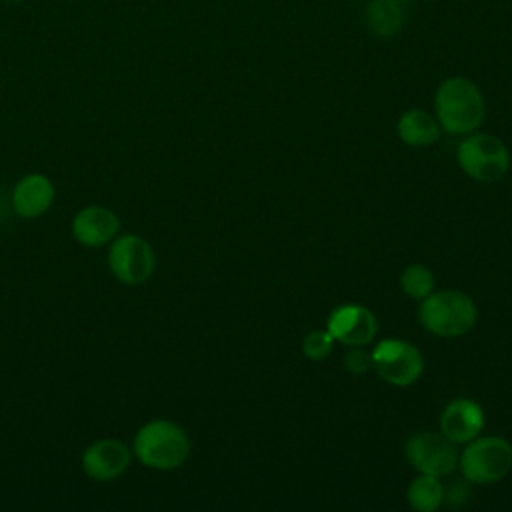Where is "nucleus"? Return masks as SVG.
I'll use <instances>...</instances> for the list:
<instances>
[{
  "mask_svg": "<svg viewBox=\"0 0 512 512\" xmlns=\"http://www.w3.org/2000/svg\"><path fill=\"white\" fill-rule=\"evenodd\" d=\"M434 110L440 128L450 134H472L486 116V102L480 88L462 76L446 78L434 96Z\"/></svg>",
  "mask_w": 512,
  "mask_h": 512,
  "instance_id": "f257e3e1",
  "label": "nucleus"
},
{
  "mask_svg": "<svg viewBox=\"0 0 512 512\" xmlns=\"http://www.w3.org/2000/svg\"><path fill=\"white\" fill-rule=\"evenodd\" d=\"M406 458L420 474L432 476H446L454 472L458 466V452L456 444L448 440L442 432H416L406 442Z\"/></svg>",
  "mask_w": 512,
  "mask_h": 512,
  "instance_id": "6e6552de",
  "label": "nucleus"
},
{
  "mask_svg": "<svg viewBox=\"0 0 512 512\" xmlns=\"http://www.w3.org/2000/svg\"><path fill=\"white\" fill-rule=\"evenodd\" d=\"M406 496L414 510L432 512L444 502V486L438 476L420 474L410 482Z\"/></svg>",
  "mask_w": 512,
  "mask_h": 512,
  "instance_id": "dca6fc26",
  "label": "nucleus"
},
{
  "mask_svg": "<svg viewBox=\"0 0 512 512\" xmlns=\"http://www.w3.org/2000/svg\"><path fill=\"white\" fill-rule=\"evenodd\" d=\"M120 230L118 216L104 206H86L72 220V236L80 246L100 248L116 238Z\"/></svg>",
  "mask_w": 512,
  "mask_h": 512,
  "instance_id": "9b49d317",
  "label": "nucleus"
},
{
  "mask_svg": "<svg viewBox=\"0 0 512 512\" xmlns=\"http://www.w3.org/2000/svg\"><path fill=\"white\" fill-rule=\"evenodd\" d=\"M400 288L406 296L414 300H422L434 290V274L430 272V268L422 264H412L402 270Z\"/></svg>",
  "mask_w": 512,
  "mask_h": 512,
  "instance_id": "f3484780",
  "label": "nucleus"
},
{
  "mask_svg": "<svg viewBox=\"0 0 512 512\" xmlns=\"http://www.w3.org/2000/svg\"><path fill=\"white\" fill-rule=\"evenodd\" d=\"M372 368L384 382L402 388L420 378L424 360L414 344L398 338H386L372 350Z\"/></svg>",
  "mask_w": 512,
  "mask_h": 512,
  "instance_id": "423d86ee",
  "label": "nucleus"
},
{
  "mask_svg": "<svg viewBox=\"0 0 512 512\" xmlns=\"http://www.w3.org/2000/svg\"><path fill=\"white\" fill-rule=\"evenodd\" d=\"M326 330L336 342L346 346H364L372 342L378 330L376 316L362 304H342L328 316Z\"/></svg>",
  "mask_w": 512,
  "mask_h": 512,
  "instance_id": "1a4fd4ad",
  "label": "nucleus"
},
{
  "mask_svg": "<svg viewBox=\"0 0 512 512\" xmlns=\"http://www.w3.org/2000/svg\"><path fill=\"white\" fill-rule=\"evenodd\" d=\"M132 460L130 448L116 438L92 442L82 454V470L96 482H110L122 476Z\"/></svg>",
  "mask_w": 512,
  "mask_h": 512,
  "instance_id": "9d476101",
  "label": "nucleus"
},
{
  "mask_svg": "<svg viewBox=\"0 0 512 512\" xmlns=\"http://www.w3.org/2000/svg\"><path fill=\"white\" fill-rule=\"evenodd\" d=\"M54 194V184L44 174H26L12 190V208L22 218H38L50 210Z\"/></svg>",
  "mask_w": 512,
  "mask_h": 512,
  "instance_id": "ddd939ff",
  "label": "nucleus"
},
{
  "mask_svg": "<svg viewBox=\"0 0 512 512\" xmlns=\"http://www.w3.org/2000/svg\"><path fill=\"white\" fill-rule=\"evenodd\" d=\"M460 168L478 182L500 180L510 166L506 144L492 134H470L458 146Z\"/></svg>",
  "mask_w": 512,
  "mask_h": 512,
  "instance_id": "39448f33",
  "label": "nucleus"
},
{
  "mask_svg": "<svg viewBox=\"0 0 512 512\" xmlns=\"http://www.w3.org/2000/svg\"><path fill=\"white\" fill-rule=\"evenodd\" d=\"M484 428V412L470 398H456L446 404L440 416V432L454 444L474 440Z\"/></svg>",
  "mask_w": 512,
  "mask_h": 512,
  "instance_id": "f8f14e48",
  "label": "nucleus"
},
{
  "mask_svg": "<svg viewBox=\"0 0 512 512\" xmlns=\"http://www.w3.org/2000/svg\"><path fill=\"white\" fill-rule=\"evenodd\" d=\"M468 480L464 478V480H456V482H452L450 484V488L448 490H444V500L448 502V506H462L466 500H468V496H470V492H468V484H466Z\"/></svg>",
  "mask_w": 512,
  "mask_h": 512,
  "instance_id": "aec40b11",
  "label": "nucleus"
},
{
  "mask_svg": "<svg viewBox=\"0 0 512 512\" xmlns=\"http://www.w3.org/2000/svg\"><path fill=\"white\" fill-rule=\"evenodd\" d=\"M334 342L336 340L328 330H312L302 340V352L310 360H322L332 352Z\"/></svg>",
  "mask_w": 512,
  "mask_h": 512,
  "instance_id": "a211bd4d",
  "label": "nucleus"
},
{
  "mask_svg": "<svg viewBox=\"0 0 512 512\" xmlns=\"http://www.w3.org/2000/svg\"><path fill=\"white\" fill-rule=\"evenodd\" d=\"M396 130L404 144L416 146V148L432 146L440 136L438 120L420 108H412V110L404 112L398 120Z\"/></svg>",
  "mask_w": 512,
  "mask_h": 512,
  "instance_id": "4468645a",
  "label": "nucleus"
},
{
  "mask_svg": "<svg viewBox=\"0 0 512 512\" xmlns=\"http://www.w3.org/2000/svg\"><path fill=\"white\" fill-rule=\"evenodd\" d=\"M344 368L350 374H364L372 368V354L360 346H352V350H348L344 356Z\"/></svg>",
  "mask_w": 512,
  "mask_h": 512,
  "instance_id": "6ab92c4d",
  "label": "nucleus"
},
{
  "mask_svg": "<svg viewBox=\"0 0 512 512\" xmlns=\"http://www.w3.org/2000/svg\"><path fill=\"white\" fill-rule=\"evenodd\" d=\"M134 456L152 470H176L190 454V438L170 420H150L138 428L132 442Z\"/></svg>",
  "mask_w": 512,
  "mask_h": 512,
  "instance_id": "f03ea898",
  "label": "nucleus"
},
{
  "mask_svg": "<svg viewBox=\"0 0 512 512\" xmlns=\"http://www.w3.org/2000/svg\"><path fill=\"white\" fill-rule=\"evenodd\" d=\"M156 266L152 246L138 234L114 238L108 250V268L112 276L128 286L144 284Z\"/></svg>",
  "mask_w": 512,
  "mask_h": 512,
  "instance_id": "0eeeda50",
  "label": "nucleus"
},
{
  "mask_svg": "<svg viewBox=\"0 0 512 512\" xmlns=\"http://www.w3.org/2000/svg\"><path fill=\"white\" fill-rule=\"evenodd\" d=\"M4 2H20V0H4Z\"/></svg>",
  "mask_w": 512,
  "mask_h": 512,
  "instance_id": "412c9836",
  "label": "nucleus"
},
{
  "mask_svg": "<svg viewBox=\"0 0 512 512\" xmlns=\"http://www.w3.org/2000/svg\"><path fill=\"white\" fill-rule=\"evenodd\" d=\"M366 22L376 36H394L404 24V6L400 0H372L366 8Z\"/></svg>",
  "mask_w": 512,
  "mask_h": 512,
  "instance_id": "2eb2a0df",
  "label": "nucleus"
},
{
  "mask_svg": "<svg viewBox=\"0 0 512 512\" xmlns=\"http://www.w3.org/2000/svg\"><path fill=\"white\" fill-rule=\"evenodd\" d=\"M458 456L462 476L472 484H492L502 480L512 468V446L500 436H482L466 442Z\"/></svg>",
  "mask_w": 512,
  "mask_h": 512,
  "instance_id": "20e7f679",
  "label": "nucleus"
},
{
  "mask_svg": "<svg viewBox=\"0 0 512 512\" xmlns=\"http://www.w3.org/2000/svg\"><path fill=\"white\" fill-rule=\"evenodd\" d=\"M474 300L458 290L430 292L418 308L420 324L442 338H458L470 332L476 324Z\"/></svg>",
  "mask_w": 512,
  "mask_h": 512,
  "instance_id": "7ed1b4c3",
  "label": "nucleus"
}]
</instances>
